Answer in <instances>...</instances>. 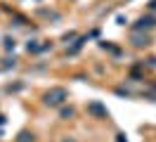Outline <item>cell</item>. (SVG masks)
<instances>
[{"instance_id": "1", "label": "cell", "mask_w": 156, "mask_h": 142, "mask_svg": "<svg viewBox=\"0 0 156 142\" xmlns=\"http://www.w3.org/2000/svg\"><path fill=\"white\" fill-rule=\"evenodd\" d=\"M64 97H66V90L57 88V90L48 93V104H62V102H64Z\"/></svg>"}, {"instance_id": "2", "label": "cell", "mask_w": 156, "mask_h": 142, "mask_svg": "<svg viewBox=\"0 0 156 142\" xmlns=\"http://www.w3.org/2000/svg\"><path fill=\"white\" fill-rule=\"evenodd\" d=\"M149 28V26H154V19L151 17H147V19H140V24H137V28Z\"/></svg>"}, {"instance_id": "3", "label": "cell", "mask_w": 156, "mask_h": 142, "mask_svg": "<svg viewBox=\"0 0 156 142\" xmlns=\"http://www.w3.org/2000/svg\"><path fill=\"white\" fill-rule=\"evenodd\" d=\"M90 111H95V114H99V116H107V109H102L97 102L95 104H90Z\"/></svg>"}]
</instances>
